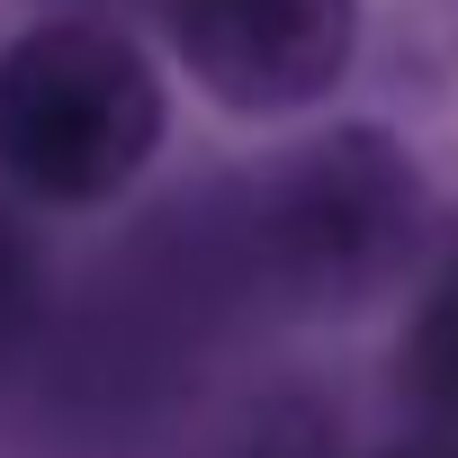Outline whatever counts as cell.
Returning <instances> with one entry per match:
<instances>
[{"label":"cell","instance_id":"obj_1","mask_svg":"<svg viewBox=\"0 0 458 458\" xmlns=\"http://www.w3.org/2000/svg\"><path fill=\"white\" fill-rule=\"evenodd\" d=\"M162 81L135 37L46 19L0 55V171L46 207H108L162 153Z\"/></svg>","mask_w":458,"mask_h":458},{"label":"cell","instance_id":"obj_2","mask_svg":"<svg viewBox=\"0 0 458 458\" xmlns=\"http://www.w3.org/2000/svg\"><path fill=\"white\" fill-rule=\"evenodd\" d=\"M422 171L386 126H342L297 144L252 198V261L297 306H369L422 252Z\"/></svg>","mask_w":458,"mask_h":458},{"label":"cell","instance_id":"obj_3","mask_svg":"<svg viewBox=\"0 0 458 458\" xmlns=\"http://www.w3.org/2000/svg\"><path fill=\"white\" fill-rule=\"evenodd\" d=\"M171 46L234 117L324 99L360 55V0H171Z\"/></svg>","mask_w":458,"mask_h":458},{"label":"cell","instance_id":"obj_4","mask_svg":"<svg viewBox=\"0 0 458 458\" xmlns=\"http://www.w3.org/2000/svg\"><path fill=\"white\" fill-rule=\"evenodd\" d=\"M37 324H46V252H37L28 225L0 207V369L28 360Z\"/></svg>","mask_w":458,"mask_h":458},{"label":"cell","instance_id":"obj_5","mask_svg":"<svg viewBox=\"0 0 458 458\" xmlns=\"http://www.w3.org/2000/svg\"><path fill=\"white\" fill-rule=\"evenodd\" d=\"M404 377H413L431 404L458 413V288L422 315V333H413V351H404Z\"/></svg>","mask_w":458,"mask_h":458}]
</instances>
